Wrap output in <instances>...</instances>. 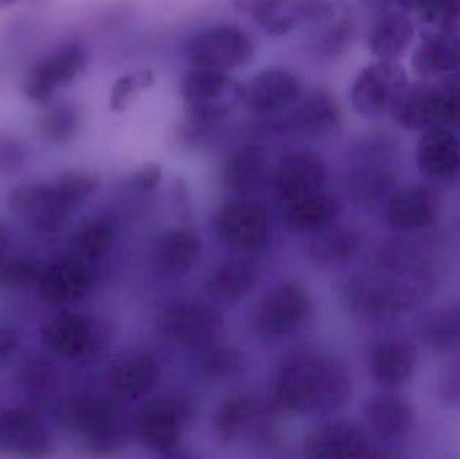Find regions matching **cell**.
<instances>
[{
	"label": "cell",
	"mask_w": 460,
	"mask_h": 459,
	"mask_svg": "<svg viewBox=\"0 0 460 459\" xmlns=\"http://www.w3.org/2000/svg\"><path fill=\"white\" fill-rule=\"evenodd\" d=\"M351 380L342 364L319 353L289 358L276 376L273 396L291 414H329L350 398Z\"/></svg>",
	"instance_id": "cell-2"
},
{
	"label": "cell",
	"mask_w": 460,
	"mask_h": 459,
	"mask_svg": "<svg viewBox=\"0 0 460 459\" xmlns=\"http://www.w3.org/2000/svg\"><path fill=\"white\" fill-rule=\"evenodd\" d=\"M155 83V75L151 70L143 69L121 75L111 89L110 108L112 112H124L134 102L137 94L151 88Z\"/></svg>",
	"instance_id": "cell-39"
},
{
	"label": "cell",
	"mask_w": 460,
	"mask_h": 459,
	"mask_svg": "<svg viewBox=\"0 0 460 459\" xmlns=\"http://www.w3.org/2000/svg\"><path fill=\"white\" fill-rule=\"evenodd\" d=\"M27 150L18 140L0 137V175H11L23 167Z\"/></svg>",
	"instance_id": "cell-43"
},
{
	"label": "cell",
	"mask_w": 460,
	"mask_h": 459,
	"mask_svg": "<svg viewBox=\"0 0 460 459\" xmlns=\"http://www.w3.org/2000/svg\"><path fill=\"white\" fill-rule=\"evenodd\" d=\"M418 336L438 355L460 353V304L424 315L418 323Z\"/></svg>",
	"instance_id": "cell-32"
},
{
	"label": "cell",
	"mask_w": 460,
	"mask_h": 459,
	"mask_svg": "<svg viewBox=\"0 0 460 459\" xmlns=\"http://www.w3.org/2000/svg\"><path fill=\"white\" fill-rule=\"evenodd\" d=\"M240 366L238 353L232 347L226 344L204 345L201 355V368L208 376L226 377L234 374Z\"/></svg>",
	"instance_id": "cell-42"
},
{
	"label": "cell",
	"mask_w": 460,
	"mask_h": 459,
	"mask_svg": "<svg viewBox=\"0 0 460 459\" xmlns=\"http://www.w3.org/2000/svg\"><path fill=\"white\" fill-rule=\"evenodd\" d=\"M310 309V296L303 286L295 282L281 283L261 299L254 322L265 336H286L305 322Z\"/></svg>",
	"instance_id": "cell-14"
},
{
	"label": "cell",
	"mask_w": 460,
	"mask_h": 459,
	"mask_svg": "<svg viewBox=\"0 0 460 459\" xmlns=\"http://www.w3.org/2000/svg\"><path fill=\"white\" fill-rule=\"evenodd\" d=\"M161 328L164 336L175 344L204 347L217 336L221 315L215 307L204 302H178L162 315Z\"/></svg>",
	"instance_id": "cell-16"
},
{
	"label": "cell",
	"mask_w": 460,
	"mask_h": 459,
	"mask_svg": "<svg viewBox=\"0 0 460 459\" xmlns=\"http://www.w3.org/2000/svg\"><path fill=\"white\" fill-rule=\"evenodd\" d=\"M91 286V264L67 252L42 269L37 282L40 298L57 306L81 301Z\"/></svg>",
	"instance_id": "cell-19"
},
{
	"label": "cell",
	"mask_w": 460,
	"mask_h": 459,
	"mask_svg": "<svg viewBox=\"0 0 460 459\" xmlns=\"http://www.w3.org/2000/svg\"><path fill=\"white\" fill-rule=\"evenodd\" d=\"M40 264L32 259L23 256H11L0 260V288L18 290L27 286L37 283L40 279Z\"/></svg>",
	"instance_id": "cell-40"
},
{
	"label": "cell",
	"mask_w": 460,
	"mask_h": 459,
	"mask_svg": "<svg viewBox=\"0 0 460 459\" xmlns=\"http://www.w3.org/2000/svg\"><path fill=\"white\" fill-rule=\"evenodd\" d=\"M437 287L431 267L412 251L389 248L373 271L357 275L345 288L349 307L361 317L384 320L426 302Z\"/></svg>",
	"instance_id": "cell-1"
},
{
	"label": "cell",
	"mask_w": 460,
	"mask_h": 459,
	"mask_svg": "<svg viewBox=\"0 0 460 459\" xmlns=\"http://www.w3.org/2000/svg\"><path fill=\"white\" fill-rule=\"evenodd\" d=\"M310 458H384L388 452L373 446L361 428L348 420H332L314 428L303 445Z\"/></svg>",
	"instance_id": "cell-15"
},
{
	"label": "cell",
	"mask_w": 460,
	"mask_h": 459,
	"mask_svg": "<svg viewBox=\"0 0 460 459\" xmlns=\"http://www.w3.org/2000/svg\"><path fill=\"white\" fill-rule=\"evenodd\" d=\"M88 65V51L80 42H69L43 57L27 75L24 94L34 102H48L61 86L75 81Z\"/></svg>",
	"instance_id": "cell-10"
},
{
	"label": "cell",
	"mask_w": 460,
	"mask_h": 459,
	"mask_svg": "<svg viewBox=\"0 0 460 459\" xmlns=\"http://www.w3.org/2000/svg\"><path fill=\"white\" fill-rule=\"evenodd\" d=\"M215 224L218 234L240 250H259L270 239V215L259 202H229L218 210Z\"/></svg>",
	"instance_id": "cell-17"
},
{
	"label": "cell",
	"mask_w": 460,
	"mask_h": 459,
	"mask_svg": "<svg viewBox=\"0 0 460 459\" xmlns=\"http://www.w3.org/2000/svg\"><path fill=\"white\" fill-rule=\"evenodd\" d=\"M62 428L85 442L93 455L115 452L121 445L118 412L111 402L100 398L77 399L59 412Z\"/></svg>",
	"instance_id": "cell-5"
},
{
	"label": "cell",
	"mask_w": 460,
	"mask_h": 459,
	"mask_svg": "<svg viewBox=\"0 0 460 459\" xmlns=\"http://www.w3.org/2000/svg\"><path fill=\"white\" fill-rule=\"evenodd\" d=\"M8 248V232L3 221L0 220V260L5 256Z\"/></svg>",
	"instance_id": "cell-49"
},
{
	"label": "cell",
	"mask_w": 460,
	"mask_h": 459,
	"mask_svg": "<svg viewBox=\"0 0 460 459\" xmlns=\"http://www.w3.org/2000/svg\"><path fill=\"white\" fill-rule=\"evenodd\" d=\"M420 30L460 35V0H438L419 15Z\"/></svg>",
	"instance_id": "cell-41"
},
{
	"label": "cell",
	"mask_w": 460,
	"mask_h": 459,
	"mask_svg": "<svg viewBox=\"0 0 460 459\" xmlns=\"http://www.w3.org/2000/svg\"><path fill=\"white\" fill-rule=\"evenodd\" d=\"M289 0H233V5L240 13H246L256 21L260 16L281 7Z\"/></svg>",
	"instance_id": "cell-45"
},
{
	"label": "cell",
	"mask_w": 460,
	"mask_h": 459,
	"mask_svg": "<svg viewBox=\"0 0 460 459\" xmlns=\"http://www.w3.org/2000/svg\"><path fill=\"white\" fill-rule=\"evenodd\" d=\"M311 24L310 45L321 58H338L353 45L357 24L345 0H332L329 11Z\"/></svg>",
	"instance_id": "cell-24"
},
{
	"label": "cell",
	"mask_w": 460,
	"mask_h": 459,
	"mask_svg": "<svg viewBox=\"0 0 460 459\" xmlns=\"http://www.w3.org/2000/svg\"><path fill=\"white\" fill-rule=\"evenodd\" d=\"M252 414V402L248 396L232 395L218 407L215 415V428L223 441L234 438L248 422Z\"/></svg>",
	"instance_id": "cell-38"
},
{
	"label": "cell",
	"mask_w": 460,
	"mask_h": 459,
	"mask_svg": "<svg viewBox=\"0 0 460 459\" xmlns=\"http://www.w3.org/2000/svg\"><path fill=\"white\" fill-rule=\"evenodd\" d=\"M438 0H394V5L404 13H415L420 15L429 10Z\"/></svg>",
	"instance_id": "cell-48"
},
{
	"label": "cell",
	"mask_w": 460,
	"mask_h": 459,
	"mask_svg": "<svg viewBox=\"0 0 460 459\" xmlns=\"http://www.w3.org/2000/svg\"><path fill=\"white\" fill-rule=\"evenodd\" d=\"M253 40L234 26H216L202 30L186 43L185 56L194 67L233 72L253 62Z\"/></svg>",
	"instance_id": "cell-6"
},
{
	"label": "cell",
	"mask_w": 460,
	"mask_h": 459,
	"mask_svg": "<svg viewBox=\"0 0 460 459\" xmlns=\"http://www.w3.org/2000/svg\"><path fill=\"white\" fill-rule=\"evenodd\" d=\"M303 93L302 81L294 72L268 66L243 83L241 104L254 115L272 119L296 104Z\"/></svg>",
	"instance_id": "cell-8"
},
{
	"label": "cell",
	"mask_w": 460,
	"mask_h": 459,
	"mask_svg": "<svg viewBox=\"0 0 460 459\" xmlns=\"http://www.w3.org/2000/svg\"><path fill=\"white\" fill-rule=\"evenodd\" d=\"M394 172L388 166L372 162L359 164L346 180V191L358 205H375L394 191Z\"/></svg>",
	"instance_id": "cell-35"
},
{
	"label": "cell",
	"mask_w": 460,
	"mask_h": 459,
	"mask_svg": "<svg viewBox=\"0 0 460 459\" xmlns=\"http://www.w3.org/2000/svg\"><path fill=\"white\" fill-rule=\"evenodd\" d=\"M324 183L326 164L310 151L289 154L281 159L273 174L276 196L286 205L323 190Z\"/></svg>",
	"instance_id": "cell-20"
},
{
	"label": "cell",
	"mask_w": 460,
	"mask_h": 459,
	"mask_svg": "<svg viewBox=\"0 0 460 459\" xmlns=\"http://www.w3.org/2000/svg\"><path fill=\"white\" fill-rule=\"evenodd\" d=\"M365 420L377 438L391 442L404 438L415 422V410L404 396L388 390L376 393L365 404Z\"/></svg>",
	"instance_id": "cell-23"
},
{
	"label": "cell",
	"mask_w": 460,
	"mask_h": 459,
	"mask_svg": "<svg viewBox=\"0 0 460 459\" xmlns=\"http://www.w3.org/2000/svg\"><path fill=\"white\" fill-rule=\"evenodd\" d=\"M419 78L443 77L460 70V35L420 30V40L411 57Z\"/></svg>",
	"instance_id": "cell-22"
},
{
	"label": "cell",
	"mask_w": 460,
	"mask_h": 459,
	"mask_svg": "<svg viewBox=\"0 0 460 459\" xmlns=\"http://www.w3.org/2000/svg\"><path fill=\"white\" fill-rule=\"evenodd\" d=\"M259 269L246 259H232L213 271L208 280V288L223 301L243 298L256 286Z\"/></svg>",
	"instance_id": "cell-36"
},
{
	"label": "cell",
	"mask_w": 460,
	"mask_h": 459,
	"mask_svg": "<svg viewBox=\"0 0 460 459\" xmlns=\"http://www.w3.org/2000/svg\"><path fill=\"white\" fill-rule=\"evenodd\" d=\"M392 120L407 131L442 126V97L437 78L408 83L389 110Z\"/></svg>",
	"instance_id": "cell-18"
},
{
	"label": "cell",
	"mask_w": 460,
	"mask_h": 459,
	"mask_svg": "<svg viewBox=\"0 0 460 459\" xmlns=\"http://www.w3.org/2000/svg\"><path fill=\"white\" fill-rule=\"evenodd\" d=\"M268 158L264 147L259 145L237 148L226 159L221 170L224 185L232 190H248L264 177Z\"/></svg>",
	"instance_id": "cell-34"
},
{
	"label": "cell",
	"mask_w": 460,
	"mask_h": 459,
	"mask_svg": "<svg viewBox=\"0 0 460 459\" xmlns=\"http://www.w3.org/2000/svg\"><path fill=\"white\" fill-rule=\"evenodd\" d=\"M158 375V364L151 353H135L121 358L113 366L111 385L121 399L137 401L153 390Z\"/></svg>",
	"instance_id": "cell-30"
},
{
	"label": "cell",
	"mask_w": 460,
	"mask_h": 459,
	"mask_svg": "<svg viewBox=\"0 0 460 459\" xmlns=\"http://www.w3.org/2000/svg\"><path fill=\"white\" fill-rule=\"evenodd\" d=\"M410 83L407 72L397 61L377 59L365 66L354 78L351 105L362 118L380 119L389 115L394 100Z\"/></svg>",
	"instance_id": "cell-7"
},
{
	"label": "cell",
	"mask_w": 460,
	"mask_h": 459,
	"mask_svg": "<svg viewBox=\"0 0 460 459\" xmlns=\"http://www.w3.org/2000/svg\"><path fill=\"white\" fill-rule=\"evenodd\" d=\"M162 167L156 163H148L140 167L131 178V185L137 190L151 191L158 188L162 181Z\"/></svg>",
	"instance_id": "cell-46"
},
{
	"label": "cell",
	"mask_w": 460,
	"mask_h": 459,
	"mask_svg": "<svg viewBox=\"0 0 460 459\" xmlns=\"http://www.w3.org/2000/svg\"><path fill=\"white\" fill-rule=\"evenodd\" d=\"M182 417L169 401L146 404L137 418V433L143 445L155 452L167 453L180 444Z\"/></svg>",
	"instance_id": "cell-27"
},
{
	"label": "cell",
	"mask_w": 460,
	"mask_h": 459,
	"mask_svg": "<svg viewBox=\"0 0 460 459\" xmlns=\"http://www.w3.org/2000/svg\"><path fill=\"white\" fill-rule=\"evenodd\" d=\"M416 166L432 182H445L459 174L460 140L451 127L424 129L416 147Z\"/></svg>",
	"instance_id": "cell-21"
},
{
	"label": "cell",
	"mask_w": 460,
	"mask_h": 459,
	"mask_svg": "<svg viewBox=\"0 0 460 459\" xmlns=\"http://www.w3.org/2000/svg\"><path fill=\"white\" fill-rule=\"evenodd\" d=\"M46 349L65 358H85L102 350V329L85 314L64 312L54 315L40 329Z\"/></svg>",
	"instance_id": "cell-12"
},
{
	"label": "cell",
	"mask_w": 460,
	"mask_h": 459,
	"mask_svg": "<svg viewBox=\"0 0 460 459\" xmlns=\"http://www.w3.org/2000/svg\"><path fill=\"white\" fill-rule=\"evenodd\" d=\"M361 248V237L349 226L334 225L314 234L308 253L314 263L340 266L351 260Z\"/></svg>",
	"instance_id": "cell-33"
},
{
	"label": "cell",
	"mask_w": 460,
	"mask_h": 459,
	"mask_svg": "<svg viewBox=\"0 0 460 459\" xmlns=\"http://www.w3.org/2000/svg\"><path fill=\"white\" fill-rule=\"evenodd\" d=\"M201 242L193 229L175 228L156 242L154 263L162 274L181 277L199 259Z\"/></svg>",
	"instance_id": "cell-29"
},
{
	"label": "cell",
	"mask_w": 460,
	"mask_h": 459,
	"mask_svg": "<svg viewBox=\"0 0 460 459\" xmlns=\"http://www.w3.org/2000/svg\"><path fill=\"white\" fill-rule=\"evenodd\" d=\"M53 452V438L34 410L13 407L0 411V455L45 458Z\"/></svg>",
	"instance_id": "cell-13"
},
{
	"label": "cell",
	"mask_w": 460,
	"mask_h": 459,
	"mask_svg": "<svg viewBox=\"0 0 460 459\" xmlns=\"http://www.w3.org/2000/svg\"><path fill=\"white\" fill-rule=\"evenodd\" d=\"M284 131L305 137H323L342 126V110L332 92L314 89L305 92L296 104L272 118Z\"/></svg>",
	"instance_id": "cell-11"
},
{
	"label": "cell",
	"mask_w": 460,
	"mask_h": 459,
	"mask_svg": "<svg viewBox=\"0 0 460 459\" xmlns=\"http://www.w3.org/2000/svg\"><path fill=\"white\" fill-rule=\"evenodd\" d=\"M418 366V350L404 339H386L373 348L369 372L386 390H396L410 382Z\"/></svg>",
	"instance_id": "cell-25"
},
{
	"label": "cell",
	"mask_w": 460,
	"mask_h": 459,
	"mask_svg": "<svg viewBox=\"0 0 460 459\" xmlns=\"http://www.w3.org/2000/svg\"><path fill=\"white\" fill-rule=\"evenodd\" d=\"M437 387L443 403L460 406V360L454 361L440 372Z\"/></svg>",
	"instance_id": "cell-44"
},
{
	"label": "cell",
	"mask_w": 460,
	"mask_h": 459,
	"mask_svg": "<svg viewBox=\"0 0 460 459\" xmlns=\"http://www.w3.org/2000/svg\"><path fill=\"white\" fill-rule=\"evenodd\" d=\"M18 347V331L11 326H0V366L13 357Z\"/></svg>",
	"instance_id": "cell-47"
},
{
	"label": "cell",
	"mask_w": 460,
	"mask_h": 459,
	"mask_svg": "<svg viewBox=\"0 0 460 459\" xmlns=\"http://www.w3.org/2000/svg\"><path fill=\"white\" fill-rule=\"evenodd\" d=\"M65 193L58 178L54 182L24 183L11 191L8 207L38 234H57L78 210Z\"/></svg>",
	"instance_id": "cell-4"
},
{
	"label": "cell",
	"mask_w": 460,
	"mask_h": 459,
	"mask_svg": "<svg viewBox=\"0 0 460 459\" xmlns=\"http://www.w3.org/2000/svg\"><path fill=\"white\" fill-rule=\"evenodd\" d=\"M26 2V0H0V10L10 7V5L18 4V3Z\"/></svg>",
	"instance_id": "cell-50"
},
{
	"label": "cell",
	"mask_w": 460,
	"mask_h": 459,
	"mask_svg": "<svg viewBox=\"0 0 460 459\" xmlns=\"http://www.w3.org/2000/svg\"><path fill=\"white\" fill-rule=\"evenodd\" d=\"M243 84L221 70L194 67L181 80L186 131L207 134L241 104Z\"/></svg>",
	"instance_id": "cell-3"
},
{
	"label": "cell",
	"mask_w": 460,
	"mask_h": 459,
	"mask_svg": "<svg viewBox=\"0 0 460 459\" xmlns=\"http://www.w3.org/2000/svg\"><path fill=\"white\" fill-rule=\"evenodd\" d=\"M415 38L412 19L400 8H394L376 16L367 31V42L370 53L377 59L397 61L405 56Z\"/></svg>",
	"instance_id": "cell-26"
},
{
	"label": "cell",
	"mask_w": 460,
	"mask_h": 459,
	"mask_svg": "<svg viewBox=\"0 0 460 459\" xmlns=\"http://www.w3.org/2000/svg\"><path fill=\"white\" fill-rule=\"evenodd\" d=\"M443 199L435 186L408 183L394 189L385 202V220L394 231L415 234L437 224Z\"/></svg>",
	"instance_id": "cell-9"
},
{
	"label": "cell",
	"mask_w": 460,
	"mask_h": 459,
	"mask_svg": "<svg viewBox=\"0 0 460 459\" xmlns=\"http://www.w3.org/2000/svg\"><path fill=\"white\" fill-rule=\"evenodd\" d=\"M341 204L332 194L321 190L287 204L286 223L297 234H318L334 225L340 217Z\"/></svg>",
	"instance_id": "cell-28"
},
{
	"label": "cell",
	"mask_w": 460,
	"mask_h": 459,
	"mask_svg": "<svg viewBox=\"0 0 460 459\" xmlns=\"http://www.w3.org/2000/svg\"><path fill=\"white\" fill-rule=\"evenodd\" d=\"M118 236V224L110 216L84 221L69 240L67 253L92 264L107 255Z\"/></svg>",
	"instance_id": "cell-31"
},
{
	"label": "cell",
	"mask_w": 460,
	"mask_h": 459,
	"mask_svg": "<svg viewBox=\"0 0 460 459\" xmlns=\"http://www.w3.org/2000/svg\"><path fill=\"white\" fill-rule=\"evenodd\" d=\"M83 126V115L77 105L59 102L49 105L38 116L37 129L40 137L50 145L62 146L72 142Z\"/></svg>",
	"instance_id": "cell-37"
}]
</instances>
